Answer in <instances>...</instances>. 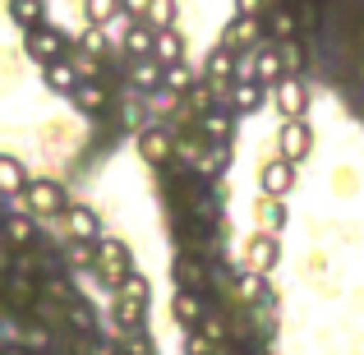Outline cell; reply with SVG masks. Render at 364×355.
<instances>
[{
    "mask_svg": "<svg viewBox=\"0 0 364 355\" xmlns=\"http://www.w3.org/2000/svg\"><path fill=\"white\" fill-rule=\"evenodd\" d=\"M83 9H88V23L107 28L116 14H124V0H83Z\"/></svg>",
    "mask_w": 364,
    "mask_h": 355,
    "instance_id": "4316f807",
    "label": "cell"
},
{
    "mask_svg": "<svg viewBox=\"0 0 364 355\" xmlns=\"http://www.w3.org/2000/svg\"><path fill=\"white\" fill-rule=\"evenodd\" d=\"M263 88H267V83H258V79L235 83V88H231V102H226V107H231L235 116H249V111L263 107Z\"/></svg>",
    "mask_w": 364,
    "mask_h": 355,
    "instance_id": "ac0fdd59",
    "label": "cell"
},
{
    "mask_svg": "<svg viewBox=\"0 0 364 355\" xmlns=\"http://www.w3.org/2000/svg\"><path fill=\"white\" fill-rule=\"evenodd\" d=\"M143 309H148L143 300H129V295H116V323H120L124 332H139V328H143Z\"/></svg>",
    "mask_w": 364,
    "mask_h": 355,
    "instance_id": "603a6c76",
    "label": "cell"
},
{
    "mask_svg": "<svg viewBox=\"0 0 364 355\" xmlns=\"http://www.w3.org/2000/svg\"><path fill=\"white\" fill-rule=\"evenodd\" d=\"M272 263H277V235L258 231L249 240V272H272Z\"/></svg>",
    "mask_w": 364,
    "mask_h": 355,
    "instance_id": "9a60e30c",
    "label": "cell"
},
{
    "mask_svg": "<svg viewBox=\"0 0 364 355\" xmlns=\"http://www.w3.org/2000/svg\"><path fill=\"white\" fill-rule=\"evenodd\" d=\"M277 46H282L286 74H300V70H304V46H300V37H295V42H277Z\"/></svg>",
    "mask_w": 364,
    "mask_h": 355,
    "instance_id": "f1b7e54d",
    "label": "cell"
},
{
    "mask_svg": "<svg viewBox=\"0 0 364 355\" xmlns=\"http://www.w3.org/2000/svg\"><path fill=\"white\" fill-rule=\"evenodd\" d=\"M258 79H263L267 88H277V83L286 79V65H282V46H277V42H263V46H258Z\"/></svg>",
    "mask_w": 364,
    "mask_h": 355,
    "instance_id": "5bb4252c",
    "label": "cell"
},
{
    "mask_svg": "<svg viewBox=\"0 0 364 355\" xmlns=\"http://www.w3.org/2000/svg\"><path fill=\"white\" fill-rule=\"evenodd\" d=\"M42 79H46V88H51V92H65V97H70V92L83 83V79H79V70H74V60H55V65H46Z\"/></svg>",
    "mask_w": 364,
    "mask_h": 355,
    "instance_id": "2e32d148",
    "label": "cell"
},
{
    "mask_svg": "<svg viewBox=\"0 0 364 355\" xmlns=\"http://www.w3.org/2000/svg\"><path fill=\"white\" fill-rule=\"evenodd\" d=\"M282 157L286 161H295V166H300L304 157H309V148H314V134H309V124H304V116L300 120H286L282 124Z\"/></svg>",
    "mask_w": 364,
    "mask_h": 355,
    "instance_id": "9c48e42d",
    "label": "cell"
},
{
    "mask_svg": "<svg viewBox=\"0 0 364 355\" xmlns=\"http://www.w3.org/2000/svg\"><path fill=\"white\" fill-rule=\"evenodd\" d=\"M267 28H263V14H235L231 28L222 33V46H231V51H254V46H263Z\"/></svg>",
    "mask_w": 364,
    "mask_h": 355,
    "instance_id": "8992f818",
    "label": "cell"
},
{
    "mask_svg": "<svg viewBox=\"0 0 364 355\" xmlns=\"http://www.w3.org/2000/svg\"><path fill=\"white\" fill-rule=\"evenodd\" d=\"M143 23L157 28V33L176 28V0H152V5H148V18H143Z\"/></svg>",
    "mask_w": 364,
    "mask_h": 355,
    "instance_id": "484cf974",
    "label": "cell"
},
{
    "mask_svg": "<svg viewBox=\"0 0 364 355\" xmlns=\"http://www.w3.org/2000/svg\"><path fill=\"white\" fill-rule=\"evenodd\" d=\"M9 14L23 33H33V28L46 23V0H9Z\"/></svg>",
    "mask_w": 364,
    "mask_h": 355,
    "instance_id": "ffe728a7",
    "label": "cell"
},
{
    "mask_svg": "<svg viewBox=\"0 0 364 355\" xmlns=\"http://www.w3.org/2000/svg\"><path fill=\"white\" fill-rule=\"evenodd\" d=\"M263 217H267V226H282V217H286L282 198H267V203H263Z\"/></svg>",
    "mask_w": 364,
    "mask_h": 355,
    "instance_id": "d6a6232c",
    "label": "cell"
},
{
    "mask_svg": "<svg viewBox=\"0 0 364 355\" xmlns=\"http://www.w3.org/2000/svg\"><path fill=\"white\" fill-rule=\"evenodd\" d=\"M5 245H14V249H28V245H37L42 235H33V222H28L23 213H9V226H5Z\"/></svg>",
    "mask_w": 364,
    "mask_h": 355,
    "instance_id": "cb8c5ba5",
    "label": "cell"
},
{
    "mask_svg": "<svg viewBox=\"0 0 364 355\" xmlns=\"http://www.w3.org/2000/svg\"><path fill=\"white\" fill-rule=\"evenodd\" d=\"M111 83H79V88L70 92V102H74V111H83V116H102V111L111 107Z\"/></svg>",
    "mask_w": 364,
    "mask_h": 355,
    "instance_id": "30bf717a",
    "label": "cell"
},
{
    "mask_svg": "<svg viewBox=\"0 0 364 355\" xmlns=\"http://www.w3.org/2000/svg\"><path fill=\"white\" fill-rule=\"evenodd\" d=\"M176 143H180V134H171L166 124H148V129L139 134V152L152 166H171V161H176Z\"/></svg>",
    "mask_w": 364,
    "mask_h": 355,
    "instance_id": "5b68a950",
    "label": "cell"
},
{
    "mask_svg": "<svg viewBox=\"0 0 364 355\" xmlns=\"http://www.w3.org/2000/svg\"><path fill=\"white\" fill-rule=\"evenodd\" d=\"M171 309H176V323H180V328H189V332H198V328H203V319H208L203 291H176Z\"/></svg>",
    "mask_w": 364,
    "mask_h": 355,
    "instance_id": "8fae6325",
    "label": "cell"
},
{
    "mask_svg": "<svg viewBox=\"0 0 364 355\" xmlns=\"http://www.w3.org/2000/svg\"><path fill=\"white\" fill-rule=\"evenodd\" d=\"M129 346H134V355H152V337H148V341H143V337H134Z\"/></svg>",
    "mask_w": 364,
    "mask_h": 355,
    "instance_id": "8d00e7d4",
    "label": "cell"
},
{
    "mask_svg": "<svg viewBox=\"0 0 364 355\" xmlns=\"http://www.w3.org/2000/svg\"><path fill=\"white\" fill-rule=\"evenodd\" d=\"M263 28H267V42H295L300 37V14L295 9H267L263 14Z\"/></svg>",
    "mask_w": 364,
    "mask_h": 355,
    "instance_id": "7c38bea8",
    "label": "cell"
},
{
    "mask_svg": "<svg viewBox=\"0 0 364 355\" xmlns=\"http://www.w3.org/2000/svg\"><path fill=\"white\" fill-rule=\"evenodd\" d=\"M157 46V28H148L143 18H134L129 33H124V55H152Z\"/></svg>",
    "mask_w": 364,
    "mask_h": 355,
    "instance_id": "44dd1931",
    "label": "cell"
},
{
    "mask_svg": "<svg viewBox=\"0 0 364 355\" xmlns=\"http://www.w3.org/2000/svg\"><path fill=\"white\" fill-rule=\"evenodd\" d=\"M198 120H203V134H208L213 143H226V139H231V129H235V111H231V107L208 111V116H198Z\"/></svg>",
    "mask_w": 364,
    "mask_h": 355,
    "instance_id": "7402d4cb",
    "label": "cell"
},
{
    "mask_svg": "<svg viewBox=\"0 0 364 355\" xmlns=\"http://www.w3.org/2000/svg\"><path fill=\"white\" fill-rule=\"evenodd\" d=\"M116 295H129V300H143V304H148V295H152V291H148V282H143L139 272H129V277L120 282V291H116Z\"/></svg>",
    "mask_w": 364,
    "mask_h": 355,
    "instance_id": "4dcf8cb0",
    "label": "cell"
},
{
    "mask_svg": "<svg viewBox=\"0 0 364 355\" xmlns=\"http://www.w3.org/2000/svg\"><path fill=\"white\" fill-rule=\"evenodd\" d=\"M134 272V258H129V245L124 240H97V277L111 286V291H120V282Z\"/></svg>",
    "mask_w": 364,
    "mask_h": 355,
    "instance_id": "3957f363",
    "label": "cell"
},
{
    "mask_svg": "<svg viewBox=\"0 0 364 355\" xmlns=\"http://www.w3.org/2000/svg\"><path fill=\"white\" fill-rule=\"evenodd\" d=\"M70 235L74 240H102V222H97V213L92 208H83V203H70Z\"/></svg>",
    "mask_w": 364,
    "mask_h": 355,
    "instance_id": "e0dca14e",
    "label": "cell"
},
{
    "mask_svg": "<svg viewBox=\"0 0 364 355\" xmlns=\"http://www.w3.org/2000/svg\"><path fill=\"white\" fill-rule=\"evenodd\" d=\"M65 314H70V323H74L79 332H92V314H88V300H83V295H79V300H74Z\"/></svg>",
    "mask_w": 364,
    "mask_h": 355,
    "instance_id": "1f68e13d",
    "label": "cell"
},
{
    "mask_svg": "<svg viewBox=\"0 0 364 355\" xmlns=\"http://www.w3.org/2000/svg\"><path fill=\"white\" fill-rule=\"evenodd\" d=\"M258 185H263L267 198H286V194L295 189V161H286V157L267 161V166L258 171Z\"/></svg>",
    "mask_w": 364,
    "mask_h": 355,
    "instance_id": "ba28073f",
    "label": "cell"
},
{
    "mask_svg": "<svg viewBox=\"0 0 364 355\" xmlns=\"http://www.w3.org/2000/svg\"><path fill=\"white\" fill-rule=\"evenodd\" d=\"M203 332H208L213 341H222V337H226V328H222V319H217V314H208V319H203Z\"/></svg>",
    "mask_w": 364,
    "mask_h": 355,
    "instance_id": "e575fe53",
    "label": "cell"
},
{
    "mask_svg": "<svg viewBox=\"0 0 364 355\" xmlns=\"http://www.w3.org/2000/svg\"><path fill=\"white\" fill-rule=\"evenodd\" d=\"M0 180H5V198H18L28 189V176L14 157H0Z\"/></svg>",
    "mask_w": 364,
    "mask_h": 355,
    "instance_id": "d4e9b609",
    "label": "cell"
},
{
    "mask_svg": "<svg viewBox=\"0 0 364 355\" xmlns=\"http://www.w3.org/2000/svg\"><path fill=\"white\" fill-rule=\"evenodd\" d=\"M83 51H92V55H111V46H107V28H102V23H92L88 28V33H83Z\"/></svg>",
    "mask_w": 364,
    "mask_h": 355,
    "instance_id": "f546056e",
    "label": "cell"
},
{
    "mask_svg": "<svg viewBox=\"0 0 364 355\" xmlns=\"http://www.w3.org/2000/svg\"><path fill=\"white\" fill-rule=\"evenodd\" d=\"M9 203H23L33 222H46V217H65V213H70V198H65V189L55 185V180H28V189L18 198H9Z\"/></svg>",
    "mask_w": 364,
    "mask_h": 355,
    "instance_id": "6da1fadb",
    "label": "cell"
},
{
    "mask_svg": "<svg viewBox=\"0 0 364 355\" xmlns=\"http://www.w3.org/2000/svg\"><path fill=\"white\" fill-rule=\"evenodd\" d=\"M129 79H134V88H143V92L166 88V70H157L152 55H129Z\"/></svg>",
    "mask_w": 364,
    "mask_h": 355,
    "instance_id": "4fadbf2b",
    "label": "cell"
},
{
    "mask_svg": "<svg viewBox=\"0 0 364 355\" xmlns=\"http://www.w3.org/2000/svg\"><path fill=\"white\" fill-rule=\"evenodd\" d=\"M235 14H267V0H235Z\"/></svg>",
    "mask_w": 364,
    "mask_h": 355,
    "instance_id": "836d02e7",
    "label": "cell"
},
{
    "mask_svg": "<svg viewBox=\"0 0 364 355\" xmlns=\"http://www.w3.org/2000/svg\"><path fill=\"white\" fill-rule=\"evenodd\" d=\"M194 88V70H189L185 60H176V65H166V92H180V97H185V92Z\"/></svg>",
    "mask_w": 364,
    "mask_h": 355,
    "instance_id": "83f0119b",
    "label": "cell"
},
{
    "mask_svg": "<svg viewBox=\"0 0 364 355\" xmlns=\"http://www.w3.org/2000/svg\"><path fill=\"white\" fill-rule=\"evenodd\" d=\"M148 5L152 0H124V14L129 18H148Z\"/></svg>",
    "mask_w": 364,
    "mask_h": 355,
    "instance_id": "d590c367",
    "label": "cell"
},
{
    "mask_svg": "<svg viewBox=\"0 0 364 355\" xmlns=\"http://www.w3.org/2000/svg\"><path fill=\"white\" fill-rule=\"evenodd\" d=\"M74 51H79V46L51 23H42V28L28 33V60H33L37 70H46V65H55V60H74Z\"/></svg>",
    "mask_w": 364,
    "mask_h": 355,
    "instance_id": "7a4b0ae2",
    "label": "cell"
},
{
    "mask_svg": "<svg viewBox=\"0 0 364 355\" xmlns=\"http://www.w3.org/2000/svg\"><path fill=\"white\" fill-rule=\"evenodd\" d=\"M171 272H176V286H180V291H208V282H213V258L185 254V249H180L176 263H171Z\"/></svg>",
    "mask_w": 364,
    "mask_h": 355,
    "instance_id": "277c9868",
    "label": "cell"
},
{
    "mask_svg": "<svg viewBox=\"0 0 364 355\" xmlns=\"http://www.w3.org/2000/svg\"><path fill=\"white\" fill-rule=\"evenodd\" d=\"M272 102H277V111H282L286 120H300L304 111H309V88L300 83V74H286V79L272 88Z\"/></svg>",
    "mask_w": 364,
    "mask_h": 355,
    "instance_id": "52a82bcc",
    "label": "cell"
},
{
    "mask_svg": "<svg viewBox=\"0 0 364 355\" xmlns=\"http://www.w3.org/2000/svg\"><path fill=\"white\" fill-rule=\"evenodd\" d=\"M152 60L166 70V65L185 60V37L176 33V28H166V33H157V46H152Z\"/></svg>",
    "mask_w": 364,
    "mask_h": 355,
    "instance_id": "d6986e66",
    "label": "cell"
}]
</instances>
